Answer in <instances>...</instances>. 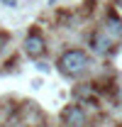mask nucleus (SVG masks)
I'll list each match as a JSON object with an SVG mask.
<instances>
[{
  "label": "nucleus",
  "instance_id": "f257e3e1",
  "mask_svg": "<svg viewBox=\"0 0 122 127\" xmlns=\"http://www.w3.org/2000/svg\"><path fill=\"white\" fill-rule=\"evenodd\" d=\"M59 71L63 76H71V78H76L81 76L88 66H91V59H88V54L83 51V49H68V51H63L59 56Z\"/></svg>",
  "mask_w": 122,
  "mask_h": 127
},
{
  "label": "nucleus",
  "instance_id": "f03ea898",
  "mask_svg": "<svg viewBox=\"0 0 122 127\" xmlns=\"http://www.w3.org/2000/svg\"><path fill=\"white\" fill-rule=\"evenodd\" d=\"M25 51H27L30 59H39L46 51V39H44V34L37 30V27H32V30L27 32V37H25Z\"/></svg>",
  "mask_w": 122,
  "mask_h": 127
},
{
  "label": "nucleus",
  "instance_id": "7ed1b4c3",
  "mask_svg": "<svg viewBox=\"0 0 122 127\" xmlns=\"http://www.w3.org/2000/svg\"><path fill=\"white\" fill-rule=\"evenodd\" d=\"M61 120L66 127H86L88 125V115L81 105H66L61 112Z\"/></svg>",
  "mask_w": 122,
  "mask_h": 127
},
{
  "label": "nucleus",
  "instance_id": "20e7f679",
  "mask_svg": "<svg viewBox=\"0 0 122 127\" xmlns=\"http://www.w3.org/2000/svg\"><path fill=\"white\" fill-rule=\"evenodd\" d=\"M88 47H91L95 54H107L110 47H112V37L107 34V30H95V32H91V37H88Z\"/></svg>",
  "mask_w": 122,
  "mask_h": 127
},
{
  "label": "nucleus",
  "instance_id": "39448f33",
  "mask_svg": "<svg viewBox=\"0 0 122 127\" xmlns=\"http://www.w3.org/2000/svg\"><path fill=\"white\" fill-rule=\"evenodd\" d=\"M105 30L112 39H122V17L112 7H107V12H105Z\"/></svg>",
  "mask_w": 122,
  "mask_h": 127
}]
</instances>
